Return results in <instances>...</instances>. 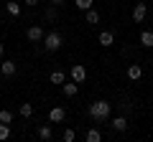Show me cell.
Returning <instances> with one entry per match:
<instances>
[{
  "instance_id": "obj_17",
  "label": "cell",
  "mask_w": 153,
  "mask_h": 142,
  "mask_svg": "<svg viewBox=\"0 0 153 142\" xmlns=\"http://www.w3.org/2000/svg\"><path fill=\"white\" fill-rule=\"evenodd\" d=\"M84 140H87V142H100L102 135H100V130H89L87 135H84Z\"/></svg>"
},
{
  "instance_id": "obj_16",
  "label": "cell",
  "mask_w": 153,
  "mask_h": 142,
  "mask_svg": "<svg viewBox=\"0 0 153 142\" xmlns=\"http://www.w3.org/2000/svg\"><path fill=\"white\" fill-rule=\"evenodd\" d=\"M18 112H21V117H31V114H33V104L23 102L21 107H18Z\"/></svg>"
},
{
  "instance_id": "obj_7",
  "label": "cell",
  "mask_w": 153,
  "mask_h": 142,
  "mask_svg": "<svg viewBox=\"0 0 153 142\" xmlns=\"http://www.w3.org/2000/svg\"><path fill=\"white\" fill-rule=\"evenodd\" d=\"M97 43L102 46V48H110V46L115 43V36H112V31H102V33H100V38H97Z\"/></svg>"
},
{
  "instance_id": "obj_22",
  "label": "cell",
  "mask_w": 153,
  "mask_h": 142,
  "mask_svg": "<svg viewBox=\"0 0 153 142\" xmlns=\"http://www.w3.org/2000/svg\"><path fill=\"white\" fill-rule=\"evenodd\" d=\"M92 3H94V0H76V8H79V10H89Z\"/></svg>"
},
{
  "instance_id": "obj_2",
  "label": "cell",
  "mask_w": 153,
  "mask_h": 142,
  "mask_svg": "<svg viewBox=\"0 0 153 142\" xmlns=\"http://www.w3.org/2000/svg\"><path fill=\"white\" fill-rule=\"evenodd\" d=\"M61 43H64V41H61V36H59V33H46V36H44V48L46 51H59L61 48Z\"/></svg>"
},
{
  "instance_id": "obj_9",
  "label": "cell",
  "mask_w": 153,
  "mask_h": 142,
  "mask_svg": "<svg viewBox=\"0 0 153 142\" xmlns=\"http://www.w3.org/2000/svg\"><path fill=\"white\" fill-rule=\"evenodd\" d=\"M61 91H64V97H76V91H79V84L76 81H69V84H61Z\"/></svg>"
},
{
  "instance_id": "obj_5",
  "label": "cell",
  "mask_w": 153,
  "mask_h": 142,
  "mask_svg": "<svg viewBox=\"0 0 153 142\" xmlns=\"http://www.w3.org/2000/svg\"><path fill=\"white\" fill-rule=\"evenodd\" d=\"M148 15V5L146 3H135V8H133V20L135 23H143Z\"/></svg>"
},
{
  "instance_id": "obj_3",
  "label": "cell",
  "mask_w": 153,
  "mask_h": 142,
  "mask_svg": "<svg viewBox=\"0 0 153 142\" xmlns=\"http://www.w3.org/2000/svg\"><path fill=\"white\" fill-rule=\"evenodd\" d=\"M69 76H71V81H76V84H82L84 79H87V69H84L82 64H74L69 69Z\"/></svg>"
},
{
  "instance_id": "obj_20",
  "label": "cell",
  "mask_w": 153,
  "mask_h": 142,
  "mask_svg": "<svg viewBox=\"0 0 153 142\" xmlns=\"http://www.w3.org/2000/svg\"><path fill=\"white\" fill-rule=\"evenodd\" d=\"M61 140H64V142H74V140H76V132H74V130H64Z\"/></svg>"
},
{
  "instance_id": "obj_1",
  "label": "cell",
  "mask_w": 153,
  "mask_h": 142,
  "mask_svg": "<svg viewBox=\"0 0 153 142\" xmlns=\"http://www.w3.org/2000/svg\"><path fill=\"white\" fill-rule=\"evenodd\" d=\"M110 112H112V104L105 102V99L89 104V117H92V119H97V122H105V119L110 117Z\"/></svg>"
},
{
  "instance_id": "obj_15",
  "label": "cell",
  "mask_w": 153,
  "mask_h": 142,
  "mask_svg": "<svg viewBox=\"0 0 153 142\" xmlns=\"http://www.w3.org/2000/svg\"><path fill=\"white\" fill-rule=\"evenodd\" d=\"M49 81H51V84H64V81H66V74H64V71H51Z\"/></svg>"
},
{
  "instance_id": "obj_23",
  "label": "cell",
  "mask_w": 153,
  "mask_h": 142,
  "mask_svg": "<svg viewBox=\"0 0 153 142\" xmlns=\"http://www.w3.org/2000/svg\"><path fill=\"white\" fill-rule=\"evenodd\" d=\"M26 5H36V3H41V0H23Z\"/></svg>"
},
{
  "instance_id": "obj_6",
  "label": "cell",
  "mask_w": 153,
  "mask_h": 142,
  "mask_svg": "<svg viewBox=\"0 0 153 142\" xmlns=\"http://www.w3.org/2000/svg\"><path fill=\"white\" fill-rule=\"evenodd\" d=\"M140 76H143V66L140 64H130L128 66V79H130V81H140Z\"/></svg>"
},
{
  "instance_id": "obj_18",
  "label": "cell",
  "mask_w": 153,
  "mask_h": 142,
  "mask_svg": "<svg viewBox=\"0 0 153 142\" xmlns=\"http://www.w3.org/2000/svg\"><path fill=\"white\" fill-rule=\"evenodd\" d=\"M8 137H10V124L0 122V140H8Z\"/></svg>"
},
{
  "instance_id": "obj_13",
  "label": "cell",
  "mask_w": 153,
  "mask_h": 142,
  "mask_svg": "<svg viewBox=\"0 0 153 142\" xmlns=\"http://www.w3.org/2000/svg\"><path fill=\"white\" fill-rule=\"evenodd\" d=\"M38 137H41L44 142H51V140H54V130H51L49 124H44L41 130H38Z\"/></svg>"
},
{
  "instance_id": "obj_12",
  "label": "cell",
  "mask_w": 153,
  "mask_h": 142,
  "mask_svg": "<svg viewBox=\"0 0 153 142\" xmlns=\"http://www.w3.org/2000/svg\"><path fill=\"white\" fill-rule=\"evenodd\" d=\"M112 130L115 132H125L128 130V119H125V117H115V119H112Z\"/></svg>"
},
{
  "instance_id": "obj_25",
  "label": "cell",
  "mask_w": 153,
  "mask_h": 142,
  "mask_svg": "<svg viewBox=\"0 0 153 142\" xmlns=\"http://www.w3.org/2000/svg\"><path fill=\"white\" fill-rule=\"evenodd\" d=\"M51 3H54V5H61V3H66V0H51Z\"/></svg>"
},
{
  "instance_id": "obj_10",
  "label": "cell",
  "mask_w": 153,
  "mask_h": 142,
  "mask_svg": "<svg viewBox=\"0 0 153 142\" xmlns=\"http://www.w3.org/2000/svg\"><path fill=\"white\" fill-rule=\"evenodd\" d=\"M84 20H87L89 26H97L100 23V13L94 10V8H89V10H84Z\"/></svg>"
},
{
  "instance_id": "obj_11",
  "label": "cell",
  "mask_w": 153,
  "mask_h": 142,
  "mask_svg": "<svg viewBox=\"0 0 153 142\" xmlns=\"http://www.w3.org/2000/svg\"><path fill=\"white\" fill-rule=\"evenodd\" d=\"M0 71H3V76H13L16 74V61H3L0 64Z\"/></svg>"
},
{
  "instance_id": "obj_14",
  "label": "cell",
  "mask_w": 153,
  "mask_h": 142,
  "mask_svg": "<svg viewBox=\"0 0 153 142\" xmlns=\"http://www.w3.org/2000/svg\"><path fill=\"white\" fill-rule=\"evenodd\" d=\"M140 46L143 48H151L153 46V31H143L140 33Z\"/></svg>"
},
{
  "instance_id": "obj_19",
  "label": "cell",
  "mask_w": 153,
  "mask_h": 142,
  "mask_svg": "<svg viewBox=\"0 0 153 142\" xmlns=\"http://www.w3.org/2000/svg\"><path fill=\"white\" fill-rule=\"evenodd\" d=\"M5 8H8V13H10V15H16V18L21 15V5H18V3H8Z\"/></svg>"
},
{
  "instance_id": "obj_4",
  "label": "cell",
  "mask_w": 153,
  "mask_h": 142,
  "mask_svg": "<svg viewBox=\"0 0 153 142\" xmlns=\"http://www.w3.org/2000/svg\"><path fill=\"white\" fill-rule=\"evenodd\" d=\"M26 36H28V41H33V43H41L46 33H44V28H41V26H31L26 31Z\"/></svg>"
},
{
  "instance_id": "obj_21",
  "label": "cell",
  "mask_w": 153,
  "mask_h": 142,
  "mask_svg": "<svg viewBox=\"0 0 153 142\" xmlns=\"http://www.w3.org/2000/svg\"><path fill=\"white\" fill-rule=\"evenodd\" d=\"M0 122H5V124H10V122H13V112L3 109V112H0Z\"/></svg>"
},
{
  "instance_id": "obj_8",
  "label": "cell",
  "mask_w": 153,
  "mask_h": 142,
  "mask_svg": "<svg viewBox=\"0 0 153 142\" xmlns=\"http://www.w3.org/2000/svg\"><path fill=\"white\" fill-rule=\"evenodd\" d=\"M64 117H66V112H64V107H54V109L49 112V119L54 122V124H59V122H64Z\"/></svg>"
},
{
  "instance_id": "obj_24",
  "label": "cell",
  "mask_w": 153,
  "mask_h": 142,
  "mask_svg": "<svg viewBox=\"0 0 153 142\" xmlns=\"http://www.w3.org/2000/svg\"><path fill=\"white\" fill-rule=\"evenodd\" d=\"M3 53H5V46H3V43H0V59H3Z\"/></svg>"
}]
</instances>
